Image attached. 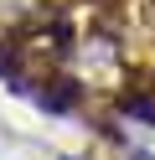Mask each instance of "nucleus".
<instances>
[{
  "mask_svg": "<svg viewBox=\"0 0 155 160\" xmlns=\"http://www.w3.org/2000/svg\"><path fill=\"white\" fill-rule=\"evenodd\" d=\"M31 98H36L41 114H72V108L83 103V83L72 72H52L47 88H31Z\"/></svg>",
  "mask_w": 155,
  "mask_h": 160,
  "instance_id": "obj_1",
  "label": "nucleus"
},
{
  "mask_svg": "<svg viewBox=\"0 0 155 160\" xmlns=\"http://www.w3.org/2000/svg\"><path fill=\"white\" fill-rule=\"evenodd\" d=\"M62 160H72V155H62Z\"/></svg>",
  "mask_w": 155,
  "mask_h": 160,
  "instance_id": "obj_2",
  "label": "nucleus"
}]
</instances>
